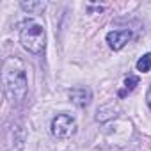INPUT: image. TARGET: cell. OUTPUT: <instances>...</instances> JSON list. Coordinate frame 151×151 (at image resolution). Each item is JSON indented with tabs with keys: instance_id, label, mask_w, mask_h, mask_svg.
<instances>
[{
	"instance_id": "6da1fadb",
	"label": "cell",
	"mask_w": 151,
	"mask_h": 151,
	"mask_svg": "<svg viewBox=\"0 0 151 151\" xmlns=\"http://www.w3.org/2000/svg\"><path fill=\"white\" fill-rule=\"evenodd\" d=\"M2 82L9 103L22 105L29 93V80H27V69L18 57H9L4 60Z\"/></svg>"
},
{
	"instance_id": "7a4b0ae2",
	"label": "cell",
	"mask_w": 151,
	"mask_h": 151,
	"mask_svg": "<svg viewBox=\"0 0 151 151\" xmlns=\"http://www.w3.org/2000/svg\"><path fill=\"white\" fill-rule=\"evenodd\" d=\"M20 43L27 52L41 55L46 48L45 27L36 20H23L20 23Z\"/></svg>"
},
{
	"instance_id": "3957f363",
	"label": "cell",
	"mask_w": 151,
	"mask_h": 151,
	"mask_svg": "<svg viewBox=\"0 0 151 151\" xmlns=\"http://www.w3.org/2000/svg\"><path fill=\"white\" fill-rule=\"evenodd\" d=\"M50 130H52V135L55 139H69V137H73L77 133L78 124H77V121H75V117L71 114L62 112V114H57L52 119Z\"/></svg>"
},
{
	"instance_id": "277c9868",
	"label": "cell",
	"mask_w": 151,
	"mask_h": 151,
	"mask_svg": "<svg viewBox=\"0 0 151 151\" xmlns=\"http://www.w3.org/2000/svg\"><path fill=\"white\" fill-rule=\"evenodd\" d=\"M25 139H27V132L22 123H13L6 130V142L11 151H22L25 146Z\"/></svg>"
},
{
	"instance_id": "5b68a950",
	"label": "cell",
	"mask_w": 151,
	"mask_h": 151,
	"mask_svg": "<svg viewBox=\"0 0 151 151\" xmlns=\"http://www.w3.org/2000/svg\"><path fill=\"white\" fill-rule=\"evenodd\" d=\"M132 39V30H128V29H123V30H110L109 34H107V43H109V46L112 48V50H121V48H124V45L128 43Z\"/></svg>"
},
{
	"instance_id": "8992f818",
	"label": "cell",
	"mask_w": 151,
	"mask_h": 151,
	"mask_svg": "<svg viewBox=\"0 0 151 151\" xmlns=\"http://www.w3.org/2000/svg\"><path fill=\"white\" fill-rule=\"evenodd\" d=\"M69 100L78 109H86L93 100V91L89 87H73L69 91Z\"/></svg>"
},
{
	"instance_id": "52a82bcc",
	"label": "cell",
	"mask_w": 151,
	"mask_h": 151,
	"mask_svg": "<svg viewBox=\"0 0 151 151\" xmlns=\"http://www.w3.org/2000/svg\"><path fill=\"white\" fill-rule=\"evenodd\" d=\"M117 112H119L117 105H114V103H107V105H101V107L96 110L94 119H96L98 123H107V121L114 119V117L117 116Z\"/></svg>"
},
{
	"instance_id": "ba28073f",
	"label": "cell",
	"mask_w": 151,
	"mask_h": 151,
	"mask_svg": "<svg viewBox=\"0 0 151 151\" xmlns=\"http://www.w3.org/2000/svg\"><path fill=\"white\" fill-rule=\"evenodd\" d=\"M20 7L29 13V14H39L46 9V2H41V0H29V2H20Z\"/></svg>"
},
{
	"instance_id": "9c48e42d",
	"label": "cell",
	"mask_w": 151,
	"mask_h": 151,
	"mask_svg": "<svg viewBox=\"0 0 151 151\" xmlns=\"http://www.w3.org/2000/svg\"><path fill=\"white\" fill-rule=\"evenodd\" d=\"M135 68H137V71H140V73H147V71L151 69V53H144V55L137 60Z\"/></svg>"
},
{
	"instance_id": "30bf717a",
	"label": "cell",
	"mask_w": 151,
	"mask_h": 151,
	"mask_svg": "<svg viewBox=\"0 0 151 151\" xmlns=\"http://www.w3.org/2000/svg\"><path fill=\"white\" fill-rule=\"evenodd\" d=\"M137 86H139V77H135V75H128V77L124 78V91H121L119 96H124L126 91L130 93V91H133Z\"/></svg>"
},
{
	"instance_id": "8fae6325",
	"label": "cell",
	"mask_w": 151,
	"mask_h": 151,
	"mask_svg": "<svg viewBox=\"0 0 151 151\" xmlns=\"http://www.w3.org/2000/svg\"><path fill=\"white\" fill-rule=\"evenodd\" d=\"M146 103H147V107H149V110H151V86H149V89H147V93H146Z\"/></svg>"
}]
</instances>
